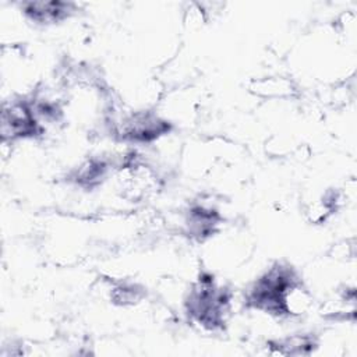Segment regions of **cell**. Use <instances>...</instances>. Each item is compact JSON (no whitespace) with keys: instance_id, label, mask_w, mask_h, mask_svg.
Returning <instances> with one entry per match:
<instances>
[{"instance_id":"6da1fadb","label":"cell","mask_w":357,"mask_h":357,"mask_svg":"<svg viewBox=\"0 0 357 357\" xmlns=\"http://www.w3.org/2000/svg\"><path fill=\"white\" fill-rule=\"evenodd\" d=\"M20 8L26 20L47 25L67 20L77 11V4L70 1H25Z\"/></svg>"},{"instance_id":"7a4b0ae2","label":"cell","mask_w":357,"mask_h":357,"mask_svg":"<svg viewBox=\"0 0 357 357\" xmlns=\"http://www.w3.org/2000/svg\"><path fill=\"white\" fill-rule=\"evenodd\" d=\"M250 92L265 99H289L297 93V88L286 77L269 75L252 79L250 82Z\"/></svg>"}]
</instances>
